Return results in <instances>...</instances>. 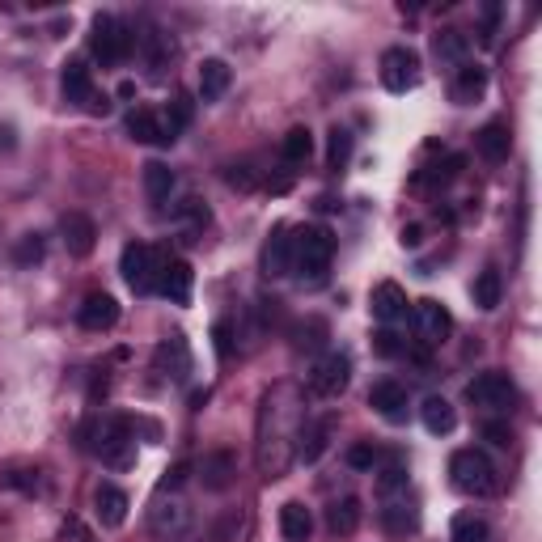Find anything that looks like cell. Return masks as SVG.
<instances>
[{
    "label": "cell",
    "mask_w": 542,
    "mask_h": 542,
    "mask_svg": "<svg viewBox=\"0 0 542 542\" xmlns=\"http://www.w3.org/2000/svg\"><path fill=\"white\" fill-rule=\"evenodd\" d=\"M288 407L280 403V390H267L263 394V411H259V445H255V462H259V475L267 483H276L288 466L297 458V428L284 424Z\"/></svg>",
    "instance_id": "cell-1"
},
{
    "label": "cell",
    "mask_w": 542,
    "mask_h": 542,
    "mask_svg": "<svg viewBox=\"0 0 542 542\" xmlns=\"http://www.w3.org/2000/svg\"><path fill=\"white\" fill-rule=\"evenodd\" d=\"M335 259V238L327 225H301L293 229V271L301 280H322Z\"/></svg>",
    "instance_id": "cell-2"
},
{
    "label": "cell",
    "mask_w": 542,
    "mask_h": 542,
    "mask_svg": "<svg viewBox=\"0 0 542 542\" xmlns=\"http://www.w3.org/2000/svg\"><path fill=\"white\" fill-rule=\"evenodd\" d=\"M81 437H85V449H94L106 466H128L132 454H136L128 420H115V415H98V420H89L81 428Z\"/></svg>",
    "instance_id": "cell-3"
},
{
    "label": "cell",
    "mask_w": 542,
    "mask_h": 542,
    "mask_svg": "<svg viewBox=\"0 0 542 542\" xmlns=\"http://www.w3.org/2000/svg\"><path fill=\"white\" fill-rule=\"evenodd\" d=\"M449 479L462 496H496L500 492V475H496V462L483 454V449H458L449 458Z\"/></svg>",
    "instance_id": "cell-4"
},
{
    "label": "cell",
    "mask_w": 542,
    "mask_h": 542,
    "mask_svg": "<svg viewBox=\"0 0 542 542\" xmlns=\"http://www.w3.org/2000/svg\"><path fill=\"white\" fill-rule=\"evenodd\" d=\"M132 47H136V39H132V30L123 26L119 17H111V13L94 17V30H89V51H94L98 64L115 68V64H123L132 56Z\"/></svg>",
    "instance_id": "cell-5"
},
{
    "label": "cell",
    "mask_w": 542,
    "mask_h": 542,
    "mask_svg": "<svg viewBox=\"0 0 542 542\" xmlns=\"http://www.w3.org/2000/svg\"><path fill=\"white\" fill-rule=\"evenodd\" d=\"M161 267H166V255H161V250L144 246V242H128V246H123L119 271H123V280H128L132 293H140V297L157 293V276H161Z\"/></svg>",
    "instance_id": "cell-6"
},
{
    "label": "cell",
    "mask_w": 542,
    "mask_h": 542,
    "mask_svg": "<svg viewBox=\"0 0 542 542\" xmlns=\"http://www.w3.org/2000/svg\"><path fill=\"white\" fill-rule=\"evenodd\" d=\"M149 530L157 538H166V542L183 538L191 530V504L178 496V492H157L153 509H149Z\"/></svg>",
    "instance_id": "cell-7"
},
{
    "label": "cell",
    "mask_w": 542,
    "mask_h": 542,
    "mask_svg": "<svg viewBox=\"0 0 542 542\" xmlns=\"http://www.w3.org/2000/svg\"><path fill=\"white\" fill-rule=\"evenodd\" d=\"M348 382H352V360L343 352H327L310 369V377H305V386H310L314 399H339V394L348 390Z\"/></svg>",
    "instance_id": "cell-8"
},
{
    "label": "cell",
    "mask_w": 542,
    "mask_h": 542,
    "mask_svg": "<svg viewBox=\"0 0 542 542\" xmlns=\"http://www.w3.org/2000/svg\"><path fill=\"white\" fill-rule=\"evenodd\" d=\"M466 399L483 411H513L517 407V386L509 373H479L471 386H466Z\"/></svg>",
    "instance_id": "cell-9"
},
{
    "label": "cell",
    "mask_w": 542,
    "mask_h": 542,
    "mask_svg": "<svg viewBox=\"0 0 542 542\" xmlns=\"http://www.w3.org/2000/svg\"><path fill=\"white\" fill-rule=\"evenodd\" d=\"M382 85L390 94H407L420 85V56L411 47H390L382 56Z\"/></svg>",
    "instance_id": "cell-10"
},
{
    "label": "cell",
    "mask_w": 542,
    "mask_h": 542,
    "mask_svg": "<svg viewBox=\"0 0 542 542\" xmlns=\"http://www.w3.org/2000/svg\"><path fill=\"white\" fill-rule=\"evenodd\" d=\"M60 238H64V250L72 259H89L94 255V246H98V225H94V216H85V212H64L60 216Z\"/></svg>",
    "instance_id": "cell-11"
},
{
    "label": "cell",
    "mask_w": 542,
    "mask_h": 542,
    "mask_svg": "<svg viewBox=\"0 0 542 542\" xmlns=\"http://www.w3.org/2000/svg\"><path fill=\"white\" fill-rule=\"evenodd\" d=\"M331 432H335V415H314V420H301L297 428V462L314 466L331 445Z\"/></svg>",
    "instance_id": "cell-12"
},
{
    "label": "cell",
    "mask_w": 542,
    "mask_h": 542,
    "mask_svg": "<svg viewBox=\"0 0 542 542\" xmlns=\"http://www.w3.org/2000/svg\"><path fill=\"white\" fill-rule=\"evenodd\" d=\"M263 276H271V280L293 276V229L288 225L271 229V238L263 246Z\"/></svg>",
    "instance_id": "cell-13"
},
{
    "label": "cell",
    "mask_w": 542,
    "mask_h": 542,
    "mask_svg": "<svg viewBox=\"0 0 542 542\" xmlns=\"http://www.w3.org/2000/svg\"><path fill=\"white\" fill-rule=\"evenodd\" d=\"M415 331H420L424 343H445L449 331H454V314L441 301L424 297V301H415Z\"/></svg>",
    "instance_id": "cell-14"
},
{
    "label": "cell",
    "mask_w": 542,
    "mask_h": 542,
    "mask_svg": "<svg viewBox=\"0 0 542 542\" xmlns=\"http://www.w3.org/2000/svg\"><path fill=\"white\" fill-rule=\"evenodd\" d=\"M94 513H98V526L102 530H119L128 521V492L115 483H98L94 492Z\"/></svg>",
    "instance_id": "cell-15"
},
{
    "label": "cell",
    "mask_w": 542,
    "mask_h": 542,
    "mask_svg": "<svg viewBox=\"0 0 542 542\" xmlns=\"http://www.w3.org/2000/svg\"><path fill=\"white\" fill-rule=\"evenodd\" d=\"M191 284H195V271L183 259H166V267L157 276V293L174 305H191Z\"/></svg>",
    "instance_id": "cell-16"
},
{
    "label": "cell",
    "mask_w": 542,
    "mask_h": 542,
    "mask_svg": "<svg viewBox=\"0 0 542 542\" xmlns=\"http://www.w3.org/2000/svg\"><path fill=\"white\" fill-rule=\"evenodd\" d=\"M233 479H238V458H233L229 449H212V454H204L200 483L208 487V492H229Z\"/></svg>",
    "instance_id": "cell-17"
},
{
    "label": "cell",
    "mask_w": 542,
    "mask_h": 542,
    "mask_svg": "<svg viewBox=\"0 0 542 542\" xmlns=\"http://www.w3.org/2000/svg\"><path fill=\"white\" fill-rule=\"evenodd\" d=\"M157 369L166 373V377H178V382H183V377L191 373V348H187V335L183 331H174V335H166L157 343Z\"/></svg>",
    "instance_id": "cell-18"
},
{
    "label": "cell",
    "mask_w": 542,
    "mask_h": 542,
    "mask_svg": "<svg viewBox=\"0 0 542 542\" xmlns=\"http://www.w3.org/2000/svg\"><path fill=\"white\" fill-rule=\"evenodd\" d=\"M369 407L382 415V420L403 424L407 420V386L403 382H377L369 390Z\"/></svg>",
    "instance_id": "cell-19"
},
{
    "label": "cell",
    "mask_w": 542,
    "mask_h": 542,
    "mask_svg": "<svg viewBox=\"0 0 542 542\" xmlns=\"http://www.w3.org/2000/svg\"><path fill=\"white\" fill-rule=\"evenodd\" d=\"M382 526L390 538H407L420 530V513H415V504L407 500V492L399 496H386V509H382Z\"/></svg>",
    "instance_id": "cell-20"
},
{
    "label": "cell",
    "mask_w": 542,
    "mask_h": 542,
    "mask_svg": "<svg viewBox=\"0 0 542 542\" xmlns=\"http://www.w3.org/2000/svg\"><path fill=\"white\" fill-rule=\"evenodd\" d=\"M77 318H81L85 331H111L115 322H119V301L111 293H89Z\"/></svg>",
    "instance_id": "cell-21"
},
{
    "label": "cell",
    "mask_w": 542,
    "mask_h": 542,
    "mask_svg": "<svg viewBox=\"0 0 542 542\" xmlns=\"http://www.w3.org/2000/svg\"><path fill=\"white\" fill-rule=\"evenodd\" d=\"M60 89H64V102H77V106H89L94 102V77H89V68L81 60H68L64 72H60Z\"/></svg>",
    "instance_id": "cell-22"
},
{
    "label": "cell",
    "mask_w": 542,
    "mask_h": 542,
    "mask_svg": "<svg viewBox=\"0 0 542 542\" xmlns=\"http://www.w3.org/2000/svg\"><path fill=\"white\" fill-rule=\"evenodd\" d=\"M449 94H454V102H458V106L479 102V98L487 94V68H479V64L466 60V64L454 72V85H449Z\"/></svg>",
    "instance_id": "cell-23"
},
{
    "label": "cell",
    "mask_w": 542,
    "mask_h": 542,
    "mask_svg": "<svg viewBox=\"0 0 542 542\" xmlns=\"http://www.w3.org/2000/svg\"><path fill=\"white\" fill-rule=\"evenodd\" d=\"M475 149H479V157H483V161H504V157H509V149H513L509 123H500V119L483 123V128L475 132Z\"/></svg>",
    "instance_id": "cell-24"
},
{
    "label": "cell",
    "mask_w": 542,
    "mask_h": 542,
    "mask_svg": "<svg viewBox=\"0 0 542 542\" xmlns=\"http://www.w3.org/2000/svg\"><path fill=\"white\" fill-rule=\"evenodd\" d=\"M373 318L377 322H399L407 318V293L394 280H382L373 288Z\"/></svg>",
    "instance_id": "cell-25"
},
{
    "label": "cell",
    "mask_w": 542,
    "mask_h": 542,
    "mask_svg": "<svg viewBox=\"0 0 542 542\" xmlns=\"http://www.w3.org/2000/svg\"><path fill=\"white\" fill-rule=\"evenodd\" d=\"M280 530H284L288 542H310V534H314V517H310V509H305L301 500H288L284 509H280Z\"/></svg>",
    "instance_id": "cell-26"
},
{
    "label": "cell",
    "mask_w": 542,
    "mask_h": 542,
    "mask_svg": "<svg viewBox=\"0 0 542 542\" xmlns=\"http://www.w3.org/2000/svg\"><path fill=\"white\" fill-rule=\"evenodd\" d=\"M432 56H437L441 64H466V56H471V34L462 30H441L437 39H432Z\"/></svg>",
    "instance_id": "cell-27"
},
{
    "label": "cell",
    "mask_w": 542,
    "mask_h": 542,
    "mask_svg": "<svg viewBox=\"0 0 542 542\" xmlns=\"http://www.w3.org/2000/svg\"><path fill=\"white\" fill-rule=\"evenodd\" d=\"M420 420H424V428L432 432V437H445V432H454L458 415H454V407H449V399L432 394V399H424V407H420Z\"/></svg>",
    "instance_id": "cell-28"
},
{
    "label": "cell",
    "mask_w": 542,
    "mask_h": 542,
    "mask_svg": "<svg viewBox=\"0 0 542 542\" xmlns=\"http://www.w3.org/2000/svg\"><path fill=\"white\" fill-rule=\"evenodd\" d=\"M144 195H149V204H157V208L174 195V170L166 161H149V166H144Z\"/></svg>",
    "instance_id": "cell-29"
},
{
    "label": "cell",
    "mask_w": 542,
    "mask_h": 542,
    "mask_svg": "<svg viewBox=\"0 0 542 542\" xmlns=\"http://www.w3.org/2000/svg\"><path fill=\"white\" fill-rule=\"evenodd\" d=\"M229 81H233V72H229L225 60H204V64H200V98H204V102L225 98Z\"/></svg>",
    "instance_id": "cell-30"
},
{
    "label": "cell",
    "mask_w": 542,
    "mask_h": 542,
    "mask_svg": "<svg viewBox=\"0 0 542 542\" xmlns=\"http://www.w3.org/2000/svg\"><path fill=\"white\" fill-rule=\"evenodd\" d=\"M356 526H360V500L356 496H343L327 509V530L331 534L348 538V534H356Z\"/></svg>",
    "instance_id": "cell-31"
},
{
    "label": "cell",
    "mask_w": 542,
    "mask_h": 542,
    "mask_svg": "<svg viewBox=\"0 0 542 542\" xmlns=\"http://www.w3.org/2000/svg\"><path fill=\"white\" fill-rule=\"evenodd\" d=\"M471 297H475V305H479V310H496V305H500V297H504V284H500V271H496V267L479 271V276H475V284H471Z\"/></svg>",
    "instance_id": "cell-32"
},
{
    "label": "cell",
    "mask_w": 542,
    "mask_h": 542,
    "mask_svg": "<svg viewBox=\"0 0 542 542\" xmlns=\"http://www.w3.org/2000/svg\"><path fill=\"white\" fill-rule=\"evenodd\" d=\"M280 153H284L288 166H305V161L314 157V132H310V128H293V132L284 136Z\"/></svg>",
    "instance_id": "cell-33"
},
{
    "label": "cell",
    "mask_w": 542,
    "mask_h": 542,
    "mask_svg": "<svg viewBox=\"0 0 542 542\" xmlns=\"http://www.w3.org/2000/svg\"><path fill=\"white\" fill-rule=\"evenodd\" d=\"M0 483H5V487H17V492H26V496L47 492V483H43V471H39V466H9V471L0 475Z\"/></svg>",
    "instance_id": "cell-34"
},
{
    "label": "cell",
    "mask_w": 542,
    "mask_h": 542,
    "mask_svg": "<svg viewBox=\"0 0 542 542\" xmlns=\"http://www.w3.org/2000/svg\"><path fill=\"white\" fill-rule=\"evenodd\" d=\"M128 132H132V140H140V144H161L157 111H132V115H128Z\"/></svg>",
    "instance_id": "cell-35"
},
{
    "label": "cell",
    "mask_w": 542,
    "mask_h": 542,
    "mask_svg": "<svg viewBox=\"0 0 542 542\" xmlns=\"http://www.w3.org/2000/svg\"><path fill=\"white\" fill-rule=\"evenodd\" d=\"M454 542H492V526L475 513H462L454 521Z\"/></svg>",
    "instance_id": "cell-36"
},
{
    "label": "cell",
    "mask_w": 542,
    "mask_h": 542,
    "mask_svg": "<svg viewBox=\"0 0 542 542\" xmlns=\"http://www.w3.org/2000/svg\"><path fill=\"white\" fill-rule=\"evenodd\" d=\"M352 161V132L348 128H331V144H327V166L343 170Z\"/></svg>",
    "instance_id": "cell-37"
},
{
    "label": "cell",
    "mask_w": 542,
    "mask_h": 542,
    "mask_svg": "<svg viewBox=\"0 0 542 542\" xmlns=\"http://www.w3.org/2000/svg\"><path fill=\"white\" fill-rule=\"evenodd\" d=\"M43 255H47V242L39 238V233H26V238L17 242V250H13V263L17 267H34V263H43Z\"/></svg>",
    "instance_id": "cell-38"
},
{
    "label": "cell",
    "mask_w": 542,
    "mask_h": 542,
    "mask_svg": "<svg viewBox=\"0 0 542 542\" xmlns=\"http://www.w3.org/2000/svg\"><path fill=\"white\" fill-rule=\"evenodd\" d=\"M377 492L382 496H399L407 492V471H403V462H390L382 475H377Z\"/></svg>",
    "instance_id": "cell-39"
},
{
    "label": "cell",
    "mask_w": 542,
    "mask_h": 542,
    "mask_svg": "<svg viewBox=\"0 0 542 542\" xmlns=\"http://www.w3.org/2000/svg\"><path fill=\"white\" fill-rule=\"evenodd\" d=\"M373 462H377V445L373 441H360L348 449V466L352 471H373Z\"/></svg>",
    "instance_id": "cell-40"
},
{
    "label": "cell",
    "mask_w": 542,
    "mask_h": 542,
    "mask_svg": "<svg viewBox=\"0 0 542 542\" xmlns=\"http://www.w3.org/2000/svg\"><path fill=\"white\" fill-rule=\"evenodd\" d=\"M225 183L238 191H255V174H250V166H225Z\"/></svg>",
    "instance_id": "cell-41"
},
{
    "label": "cell",
    "mask_w": 542,
    "mask_h": 542,
    "mask_svg": "<svg viewBox=\"0 0 542 542\" xmlns=\"http://www.w3.org/2000/svg\"><path fill=\"white\" fill-rule=\"evenodd\" d=\"M187 475H191V462H178L174 471H166V479H161V487H157V492H178V487L187 483Z\"/></svg>",
    "instance_id": "cell-42"
},
{
    "label": "cell",
    "mask_w": 542,
    "mask_h": 542,
    "mask_svg": "<svg viewBox=\"0 0 542 542\" xmlns=\"http://www.w3.org/2000/svg\"><path fill=\"white\" fill-rule=\"evenodd\" d=\"M373 348L382 352V356H394L399 352V335H390V331H382V335H373Z\"/></svg>",
    "instance_id": "cell-43"
},
{
    "label": "cell",
    "mask_w": 542,
    "mask_h": 542,
    "mask_svg": "<svg viewBox=\"0 0 542 542\" xmlns=\"http://www.w3.org/2000/svg\"><path fill=\"white\" fill-rule=\"evenodd\" d=\"M483 432H487V437H492V445H509V441H513L509 424H483Z\"/></svg>",
    "instance_id": "cell-44"
},
{
    "label": "cell",
    "mask_w": 542,
    "mask_h": 542,
    "mask_svg": "<svg viewBox=\"0 0 542 542\" xmlns=\"http://www.w3.org/2000/svg\"><path fill=\"white\" fill-rule=\"evenodd\" d=\"M212 339H216V352H221V356H229V348H233V343H229V322H216Z\"/></svg>",
    "instance_id": "cell-45"
},
{
    "label": "cell",
    "mask_w": 542,
    "mask_h": 542,
    "mask_svg": "<svg viewBox=\"0 0 542 542\" xmlns=\"http://www.w3.org/2000/svg\"><path fill=\"white\" fill-rule=\"evenodd\" d=\"M496 17H500V9H496V5H487V26H483V43H492V39H496Z\"/></svg>",
    "instance_id": "cell-46"
},
{
    "label": "cell",
    "mask_w": 542,
    "mask_h": 542,
    "mask_svg": "<svg viewBox=\"0 0 542 542\" xmlns=\"http://www.w3.org/2000/svg\"><path fill=\"white\" fill-rule=\"evenodd\" d=\"M403 246H420L424 242V229L420 225H411V229H403V238H399Z\"/></svg>",
    "instance_id": "cell-47"
},
{
    "label": "cell",
    "mask_w": 542,
    "mask_h": 542,
    "mask_svg": "<svg viewBox=\"0 0 542 542\" xmlns=\"http://www.w3.org/2000/svg\"><path fill=\"white\" fill-rule=\"evenodd\" d=\"M13 144H17V140H13V128L5 123V128H0V149H13Z\"/></svg>",
    "instance_id": "cell-48"
}]
</instances>
